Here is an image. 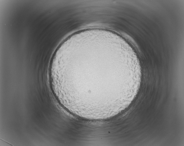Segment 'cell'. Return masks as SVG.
Masks as SVG:
<instances>
[{
  "instance_id": "cell-1",
  "label": "cell",
  "mask_w": 184,
  "mask_h": 146,
  "mask_svg": "<svg viewBox=\"0 0 184 146\" xmlns=\"http://www.w3.org/2000/svg\"><path fill=\"white\" fill-rule=\"evenodd\" d=\"M108 46L92 43L64 54L57 76L66 94L91 106L109 104L124 95L135 70L124 60L111 66Z\"/></svg>"
}]
</instances>
